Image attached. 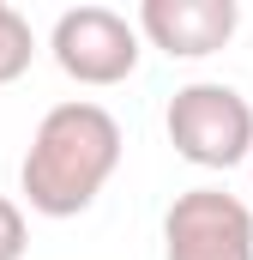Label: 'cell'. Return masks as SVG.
<instances>
[{"instance_id":"cell-1","label":"cell","mask_w":253,"mask_h":260,"mask_svg":"<svg viewBox=\"0 0 253 260\" xmlns=\"http://www.w3.org/2000/svg\"><path fill=\"white\" fill-rule=\"evenodd\" d=\"M121 151H126L121 121L103 103L66 97L30 133V151L18 164V194H24L30 212H43V218H78V212H91L97 194L115 182Z\"/></svg>"},{"instance_id":"cell-2","label":"cell","mask_w":253,"mask_h":260,"mask_svg":"<svg viewBox=\"0 0 253 260\" xmlns=\"http://www.w3.org/2000/svg\"><path fill=\"white\" fill-rule=\"evenodd\" d=\"M163 133L175 157H187L199 170H235L253 157V103L223 79H193L169 97Z\"/></svg>"},{"instance_id":"cell-3","label":"cell","mask_w":253,"mask_h":260,"mask_svg":"<svg viewBox=\"0 0 253 260\" xmlns=\"http://www.w3.org/2000/svg\"><path fill=\"white\" fill-rule=\"evenodd\" d=\"M49 55L72 85H91V91H109V85H126L139 73V30L133 18L115 12V6H66L49 30Z\"/></svg>"},{"instance_id":"cell-4","label":"cell","mask_w":253,"mask_h":260,"mask_svg":"<svg viewBox=\"0 0 253 260\" xmlns=\"http://www.w3.org/2000/svg\"><path fill=\"white\" fill-rule=\"evenodd\" d=\"M163 260H253V206L229 188H187L163 212Z\"/></svg>"},{"instance_id":"cell-5","label":"cell","mask_w":253,"mask_h":260,"mask_svg":"<svg viewBox=\"0 0 253 260\" xmlns=\"http://www.w3.org/2000/svg\"><path fill=\"white\" fill-rule=\"evenodd\" d=\"M133 30L169 61H205L229 49V37L241 30V6L235 0H145Z\"/></svg>"},{"instance_id":"cell-6","label":"cell","mask_w":253,"mask_h":260,"mask_svg":"<svg viewBox=\"0 0 253 260\" xmlns=\"http://www.w3.org/2000/svg\"><path fill=\"white\" fill-rule=\"evenodd\" d=\"M30 61H36V30L18 6L0 0V85H18L30 73Z\"/></svg>"},{"instance_id":"cell-7","label":"cell","mask_w":253,"mask_h":260,"mask_svg":"<svg viewBox=\"0 0 253 260\" xmlns=\"http://www.w3.org/2000/svg\"><path fill=\"white\" fill-rule=\"evenodd\" d=\"M30 254V224H24V206L12 194H0V260H24Z\"/></svg>"},{"instance_id":"cell-8","label":"cell","mask_w":253,"mask_h":260,"mask_svg":"<svg viewBox=\"0 0 253 260\" xmlns=\"http://www.w3.org/2000/svg\"><path fill=\"white\" fill-rule=\"evenodd\" d=\"M247 182H253V157H247Z\"/></svg>"}]
</instances>
